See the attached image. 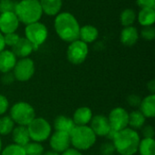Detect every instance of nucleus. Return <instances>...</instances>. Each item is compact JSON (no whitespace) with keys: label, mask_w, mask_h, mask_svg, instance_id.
<instances>
[{"label":"nucleus","mask_w":155,"mask_h":155,"mask_svg":"<svg viewBox=\"0 0 155 155\" xmlns=\"http://www.w3.org/2000/svg\"><path fill=\"white\" fill-rule=\"evenodd\" d=\"M80 27L77 19L68 12L59 13L54 19V29L57 35L67 43L79 39Z\"/></svg>","instance_id":"1"},{"label":"nucleus","mask_w":155,"mask_h":155,"mask_svg":"<svg viewBox=\"0 0 155 155\" xmlns=\"http://www.w3.org/2000/svg\"><path fill=\"white\" fill-rule=\"evenodd\" d=\"M112 141L115 151L119 154L134 155L138 152L141 137L137 131L127 127L116 132Z\"/></svg>","instance_id":"2"},{"label":"nucleus","mask_w":155,"mask_h":155,"mask_svg":"<svg viewBox=\"0 0 155 155\" xmlns=\"http://www.w3.org/2000/svg\"><path fill=\"white\" fill-rule=\"evenodd\" d=\"M15 14L19 22L25 25H30L39 22L43 11L39 0H21L16 3Z\"/></svg>","instance_id":"3"},{"label":"nucleus","mask_w":155,"mask_h":155,"mask_svg":"<svg viewBox=\"0 0 155 155\" xmlns=\"http://www.w3.org/2000/svg\"><path fill=\"white\" fill-rule=\"evenodd\" d=\"M70 141L71 145L78 151H87L92 148L96 142V135L94 134L90 126H76L71 131Z\"/></svg>","instance_id":"4"},{"label":"nucleus","mask_w":155,"mask_h":155,"mask_svg":"<svg viewBox=\"0 0 155 155\" xmlns=\"http://www.w3.org/2000/svg\"><path fill=\"white\" fill-rule=\"evenodd\" d=\"M9 116L17 125L27 126L35 118V111L29 103L17 102L12 105Z\"/></svg>","instance_id":"5"},{"label":"nucleus","mask_w":155,"mask_h":155,"mask_svg":"<svg viewBox=\"0 0 155 155\" xmlns=\"http://www.w3.org/2000/svg\"><path fill=\"white\" fill-rule=\"evenodd\" d=\"M30 140L36 143L46 141L52 134V126L43 117H35L27 126Z\"/></svg>","instance_id":"6"},{"label":"nucleus","mask_w":155,"mask_h":155,"mask_svg":"<svg viewBox=\"0 0 155 155\" xmlns=\"http://www.w3.org/2000/svg\"><path fill=\"white\" fill-rule=\"evenodd\" d=\"M25 38L32 43L35 50H36L41 45L45 42L48 36V30L44 24L40 22H35L26 25V27L25 28Z\"/></svg>","instance_id":"7"},{"label":"nucleus","mask_w":155,"mask_h":155,"mask_svg":"<svg viewBox=\"0 0 155 155\" xmlns=\"http://www.w3.org/2000/svg\"><path fill=\"white\" fill-rule=\"evenodd\" d=\"M88 45L84 43L81 40H75L70 43L67 51L66 56L67 60L73 64H83L87 55H88Z\"/></svg>","instance_id":"8"},{"label":"nucleus","mask_w":155,"mask_h":155,"mask_svg":"<svg viewBox=\"0 0 155 155\" xmlns=\"http://www.w3.org/2000/svg\"><path fill=\"white\" fill-rule=\"evenodd\" d=\"M35 71V63L32 59L25 57L16 61V64L13 69V74L15 80L19 82H26L30 80Z\"/></svg>","instance_id":"9"},{"label":"nucleus","mask_w":155,"mask_h":155,"mask_svg":"<svg viewBox=\"0 0 155 155\" xmlns=\"http://www.w3.org/2000/svg\"><path fill=\"white\" fill-rule=\"evenodd\" d=\"M107 118L110 124V128L114 133L129 127L128 126L129 113L123 107L114 108L110 112Z\"/></svg>","instance_id":"10"},{"label":"nucleus","mask_w":155,"mask_h":155,"mask_svg":"<svg viewBox=\"0 0 155 155\" xmlns=\"http://www.w3.org/2000/svg\"><path fill=\"white\" fill-rule=\"evenodd\" d=\"M49 144L52 148V151L62 153L71 146L70 134L64 132L54 131V133L51 134L50 135Z\"/></svg>","instance_id":"11"},{"label":"nucleus","mask_w":155,"mask_h":155,"mask_svg":"<svg viewBox=\"0 0 155 155\" xmlns=\"http://www.w3.org/2000/svg\"><path fill=\"white\" fill-rule=\"evenodd\" d=\"M90 128L92 129L94 134L96 135V137L97 136L106 137L108 134L111 132L108 118L103 114L93 116L90 122Z\"/></svg>","instance_id":"12"},{"label":"nucleus","mask_w":155,"mask_h":155,"mask_svg":"<svg viewBox=\"0 0 155 155\" xmlns=\"http://www.w3.org/2000/svg\"><path fill=\"white\" fill-rule=\"evenodd\" d=\"M19 23L14 12L0 14V33L4 35L15 33L19 26Z\"/></svg>","instance_id":"13"},{"label":"nucleus","mask_w":155,"mask_h":155,"mask_svg":"<svg viewBox=\"0 0 155 155\" xmlns=\"http://www.w3.org/2000/svg\"><path fill=\"white\" fill-rule=\"evenodd\" d=\"M34 50V45L25 37H20L18 42L12 47V52L14 54L20 58L28 57Z\"/></svg>","instance_id":"14"},{"label":"nucleus","mask_w":155,"mask_h":155,"mask_svg":"<svg viewBox=\"0 0 155 155\" xmlns=\"http://www.w3.org/2000/svg\"><path fill=\"white\" fill-rule=\"evenodd\" d=\"M92 118H93V112L91 108L87 106H82L74 111L72 119L76 126H84L90 124Z\"/></svg>","instance_id":"15"},{"label":"nucleus","mask_w":155,"mask_h":155,"mask_svg":"<svg viewBox=\"0 0 155 155\" xmlns=\"http://www.w3.org/2000/svg\"><path fill=\"white\" fill-rule=\"evenodd\" d=\"M16 56L10 50H3L0 52V72L2 74L12 72L15 64Z\"/></svg>","instance_id":"16"},{"label":"nucleus","mask_w":155,"mask_h":155,"mask_svg":"<svg viewBox=\"0 0 155 155\" xmlns=\"http://www.w3.org/2000/svg\"><path fill=\"white\" fill-rule=\"evenodd\" d=\"M11 134H12V139L14 143L19 146L24 147L31 141L26 126H22V125L15 126Z\"/></svg>","instance_id":"17"},{"label":"nucleus","mask_w":155,"mask_h":155,"mask_svg":"<svg viewBox=\"0 0 155 155\" xmlns=\"http://www.w3.org/2000/svg\"><path fill=\"white\" fill-rule=\"evenodd\" d=\"M121 42L124 45L133 46L139 39V32L134 26H126L121 32Z\"/></svg>","instance_id":"18"},{"label":"nucleus","mask_w":155,"mask_h":155,"mask_svg":"<svg viewBox=\"0 0 155 155\" xmlns=\"http://www.w3.org/2000/svg\"><path fill=\"white\" fill-rule=\"evenodd\" d=\"M43 13L47 15L54 16L57 15L62 8V0H39Z\"/></svg>","instance_id":"19"},{"label":"nucleus","mask_w":155,"mask_h":155,"mask_svg":"<svg viewBox=\"0 0 155 155\" xmlns=\"http://www.w3.org/2000/svg\"><path fill=\"white\" fill-rule=\"evenodd\" d=\"M99 32L97 28L91 25H86L80 27L79 32V40L83 41L85 44H90L94 42L98 37Z\"/></svg>","instance_id":"20"},{"label":"nucleus","mask_w":155,"mask_h":155,"mask_svg":"<svg viewBox=\"0 0 155 155\" xmlns=\"http://www.w3.org/2000/svg\"><path fill=\"white\" fill-rule=\"evenodd\" d=\"M74 127L75 124L73 119L65 115H58L54 121V128L55 131L70 134Z\"/></svg>","instance_id":"21"},{"label":"nucleus","mask_w":155,"mask_h":155,"mask_svg":"<svg viewBox=\"0 0 155 155\" xmlns=\"http://www.w3.org/2000/svg\"><path fill=\"white\" fill-rule=\"evenodd\" d=\"M139 107L146 118H153L155 116V94H149L142 99Z\"/></svg>","instance_id":"22"},{"label":"nucleus","mask_w":155,"mask_h":155,"mask_svg":"<svg viewBox=\"0 0 155 155\" xmlns=\"http://www.w3.org/2000/svg\"><path fill=\"white\" fill-rule=\"evenodd\" d=\"M146 117L142 114L140 110H134L129 114L128 119V126L134 130L142 129V127L145 124Z\"/></svg>","instance_id":"23"},{"label":"nucleus","mask_w":155,"mask_h":155,"mask_svg":"<svg viewBox=\"0 0 155 155\" xmlns=\"http://www.w3.org/2000/svg\"><path fill=\"white\" fill-rule=\"evenodd\" d=\"M138 21L139 24L143 26L153 25L155 22V10L152 7L142 8L138 14Z\"/></svg>","instance_id":"24"},{"label":"nucleus","mask_w":155,"mask_h":155,"mask_svg":"<svg viewBox=\"0 0 155 155\" xmlns=\"http://www.w3.org/2000/svg\"><path fill=\"white\" fill-rule=\"evenodd\" d=\"M140 155H155L154 138H143L140 141L138 152Z\"/></svg>","instance_id":"25"},{"label":"nucleus","mask_w":155,"mask_h":155,"mask_svg":"<svg viewBox=\"0 0 155 155\" xmlns=\"http://www.w3.org/2000/svg\"><path fill=\"white\" fill-rule=\"evenodd\" d=\"M15 123L9 115L0 117V135L6 136L10 134L15 128Z\"/></svg>","instance_id":"26"},{"label":"nucleus","mask_w":155,"mask_h":155,"mask_svg":"<svg viewBox=\"0 0 155 155\" xmlns=\"http://www.w3.org/2000/svg\"><path fill=\"white\" fill-rule=\"evenodd\" d=\"M136 19V14H135V11L131 9V8H127V9H124L121 15H120V21H121V24L126 27V26H132L133 24L134 23Z\"/></svg>","instance_id":"27"},{"label":"nucleus","mask_w":155,"mask_h":155,"mask_svg":"<svg viewBox=\"0 0 155 155\" xmlns=\"http://www.w3.org/2000/svg\"><path fill=\"white\" fill-rule=\"evenodd\" d=\"M26 155H43L45 151L44 147L40 143L30 141L25 146H24Z\"/></svg>","instance_id":"28"},{"label":"nucleus","mask_w":155,"mask_h":155,"mask_svg":"<svg viewBox=\"0 0 155 155\" xmlns=\"http://www.w3.org/2000/svg\"><path fill=\"white\" fill-rule=\"evenodd\" d=\"M1 155H26L24 147L19 146L17 144L12 143L2 149Z\"/></svg>","instance_id":"29"},{"label":"nucleus","mask_w":155,"mask_h":155,"mask_svg":"<svg viewBox=\"0 0 155 155\" xmlns=\"http://www.w3.org/2000/svg\"><path fill=\"white\" fill-rule=\"evenodd\" d=\"M16 3L14 0H0V14L14 12Z\"/></svg>","instance_id":"30"},{"label":"nucleus","mask_w":155,"mask_h":155,"mask_svg":"<svg viewBox=\"0 0 155 155\" xmlns=\"http://www.w3.org/2000/svg\"><path fill=\"white\" fill-rule=\"evenodd\" d=\"M141 35L143 39L147 41H152L155 38V29L153 25L143 26L141 31Z\"/></svg>","instance_id":"31"},{"label":"nucleus","mask_w":155,"mask_h":155,"mask_svg":"<svg viewBox=\"0 0 155 155\" xmlns=\"http://www.w3.org/2000/svg\"><path fill=\"white\" fill-rule=\"evenodd\" d=\"M20 39V36L18 34L15 33H10V34H6L4 35V41H5V45L13 47Z\"/></svg>","instance_id":"32"},{"label":"nucleus","mask_w":155,"mask_h":155,"mask_svg":"<svg viewBox=\"0 0 155 155\" xmlns=\"http://www.w3.org/2000/svg\"><path fill=\"white\" fill-rule=\"evenodd\" d=\"M115 152L116 151L113 142L104 143L100 147V153L102 155H113Z\"/></svg>","instance_id":"33"},{"label":"nucleus","mask_w":155,"mask_h":155,"mask_svg":"<svg viewBox=\"0 0 155 155\" xmlns=\"http://www.w3.org/2000/svg\"><path fill=\"white\" fill-rule=\"evenodd\" d=\"M142 134L143 138H154V129L151 124H144L142 127Z\"/></svg>","instance_id":"34"},{"label":"nucleus","mask_w":155,"mask_h":155,"mask_svg":"<svg viewBox=\"0 0 155 155\" xmlns=\"http://www.w3.org/2000/svg\"><path fill=\"white\" fill-rule=\"evenodd\" d=\"M142 102V98L138 94H130L127 97V103L132 107H139Z\"/></svg>","instance_id":"35"},{"label":"nucleus","mask_w":155,"mask_h":155,"mask_svg":"<svg viewBox=\"0 0 155 155\" xmlns=\"http://www.w3.org/2000/svg\"><path fill=\"white\" fill-rule=\"evenodd\" d=\"M15 81V76H14L13 72L5 73V74H3V75H2V77H1V82H2L4 84H5V85L12 84Z\"/></svg>","instance_id":"36"},{"label":"nucleus","mask_w":155,"mask_h":155,"mask_svg":"<svg viewBox=\"0 0 155 155\" xmlns=\"http://www.w3.org/2000/svg\"><path fill=\"white\" fill-rule=\"evenodd\" d=\"M8 108H9V102L7 98L5 95L0 94V116L5 114Z\"/></svg>","instance_id":"37"},{"label":"nucleus","mask_w":155,"mask_h":155,"mask_svg":"<svg viewBox=\"0 0 155 155\" xmlns=\"http://www.w3.org/2000/svg\"><path fill=\"white\" fill-rule=\"evenodd\" d=\"M136 3L141 8H145V7L154 8L155 6V0H136Z\"/></svg>","instance_id":"38"},{"label":"nucleus","mask_w":155,"mask_h":155,"mask_svg":"<svg viewBox=\"0 0 155 155\" xmlns=\"http://www.w3.org/2000/svg\"><path fill=\"white\" fill-rule=\"evenodd\" d=\"M61 155H83L81 153L80 151L74 149V148H68L67 150H65L64 152L62 153Z\"/></svg>","instance_id":"39"},{"label":"nucleus","mask_w":155,"mask_h":155,"mask_svg":"<svg viewBox=\"0 0 155 155\" xmlns=\"http://www.w3.org/2000/svg\"><path fill=\"white\" fill-rule=\"evenodd\" d=\"M147 88L150 91V94H155V80H151L147 84Z\"/></svg>","instance_id":"40"},{"label":"nucleus","mask_w":155,"mask_h":155,"mask_svg":"<svg viewBox=\"0 0 155 155\" xmlns=\"http://www.w3.org/2000/svg\"><path fill=\"white\" fill-rule=\"evenodd\" d=\"M5 41H4V35H3V34L0 33V52L5 50Z\"/></svg>","instance_id":"41"},{"label":"nucleus","mask_w":155,"mask_h":155,"mask_svg":"<svg viewBox=\"0 0 155 155\" xmlns=\"http://www.w3.org/2000/svg\"><path fill=\"white\" fill-rule=\"evenodd\" d=\"M43 155H61L60 153H56V152H54V151H48V152H46V153H44V154Z\"/></svg>","instance_id":"42"},{"label":"nucleus","mask_w":155,"mask_h":155,"mask_svg":"<svg viewBox=\"0 0 155 155\" xmlns=\"http://www.w3.org/2000/svg\"><path fill=\"white\" fill-rule=\"evenodd\" d=\"M2 141H1V138H0V153H1V152H2Z\"/></svg>","instance_id":"43"},{"label":"nucleus","mask_w":155,"mask_h":155,"mask_svg":"<svg viewBox=\"0 0 155 155\" xmlns=\"http://www.w3.org/2000/svg\"><path fill=\"white\" fill-rule=\"evenodd\" d=\"M0 155H1V154H0Z\"/></svg>","instance_id":"44"}]
</instances>
